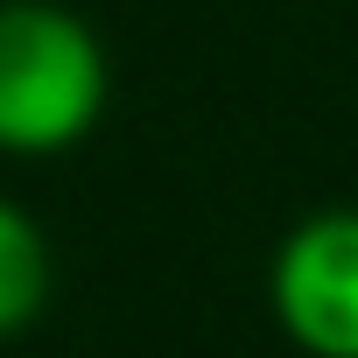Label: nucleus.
<instances>
[{"label":"nucleus","mask_w":358,"mask_h":358,"mask_svg":"<svg viewBox=\"0 0 358 358\" xmlns=\"http://www.w3.org/2000/svg\"><path fill=\"white\" fill-rule=\"evenodd\" d=\"M50 302V239L29 218V204H15L0 190V344L22 337Z\"/></svg>","instance_id":"3"},{"label":"nucleus","mask_w":358,"mask_h":358,"mask_svg":"<svg viewBox=\"0 0 358 358\" xmlns=\"http://www.w3.org/2000/svg\"><path fill=\"white\" fill-rule=\"evenodd\" d=\"M267 309L302 358H358V204H323L281 232Z\"/></svg>","instance_id":"2"},{"label":"nucleus","mask_w":358,"mask_h":358,"mask_svg":"<svg viewBox=\"0 0 358 358\" xmlns=\"http://www.w3.org/2000/svg\"><path fill=\"white\" fill-rule=\"evenodd\" d=\"M113 92L106 43L57 0H0V155H71Z\"/></svg>","instance_id":"1"}]
</instances>
